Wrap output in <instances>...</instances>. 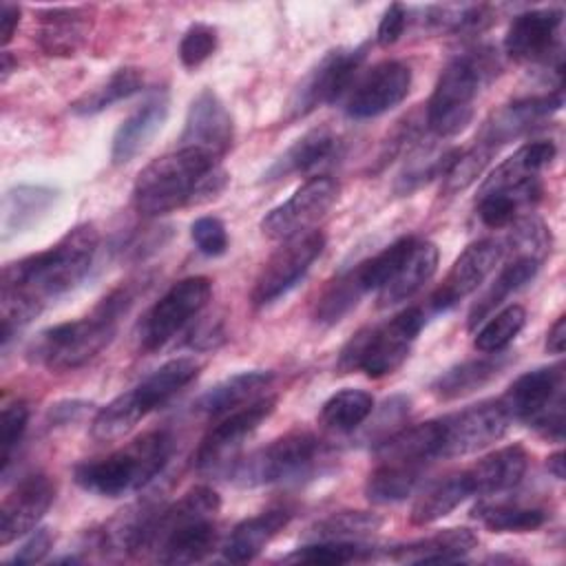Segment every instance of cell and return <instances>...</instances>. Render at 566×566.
I'll use <instances>...</instances> for the list:
<instances>
[{
	"label": "cell",
	"instance_id": "obj_1",
	"mask_svg": "<svg viewBox=\"0 0 566 566\" xmlns=\"http://www.w3.org/2000/svg\"><path fill=\"white\" fill-rule=\"evenodd\" d=\"M99 245L93 223L71 228L55 245L2 268L0 340L2 347L29 325L46 303L71 292L91 270Z\"/></svg>",
	"mask_w": 566,
	"mask_h": 566
},
{
	"label": "cell",
	"instance_id": "obj_2",
	"mask_svg": "<svg viewBox=\"0 0 566 566\" xmlns=\"http://www.w3.org/2000/svg\"><path fill=\"white\" fill-rule=\"evenodd\" d=\"M228 186L219 161L192 148H177L146 164L133 184V206L142 217H159L214 199Z\"/></svg>",
	"mask_w": 566,
	"mask_h": 566
},
{
	"label": "cell",
	"instance_id": "obj_3",
	"mask_svg": "<svg viewBox=\"0 0 566 566\" xmlns=\"http://www.w3.org/2000/svg\"><path fill=\"white\" fill-rule=\"evenodd\" d=\"M221 497L210 486H192L170 506L153 515L139 555H153L161 564H195L206 559L219 544L214 522Z\"/></svg>",
	"mask_w": 566,
	"mask_h": 566
},
{
	"label": "cell",
	"instance_id": "obj_4",
	"mask_svg": "<svg viewBox=\"0 0 566 566\" xmlns=\"http://www.w3.org/2000/svg\"><path fill=\"white\" fill-rule=\"evenodd\" d=\"M175 449L172 433L166 429H155L137 436L122 449L75 464L73 480L80 489L104 495L119 497L146 486L153 478L161 473Z\"/></svg>",
	"mask_w": 566,
	"mask_h": 566
},
{
	"label": "cell",
	"instance_id": "obj_5",
	"mask_svg": "<svg viewBox=\"0 0 566 566\" xmlns=\"http://www.w3.org/2000/svg\"><path fill=\"white\" fill-rule=\"evenodd\" d=\"M500 62L489 46H475L451 57L440 71L424 104V124L436 137H453L473 119V102L495 77Z\"/></svg>",
	"mask_w": 566,
	"mask_h": 566
},
{
	"label": "cell",
	"instance_id": "obj_6",
	"mask_svg": "<svg viewBox=\"0 0 566 566\" xmlns=\"http://www.w3.org/2000/svg\"><path fill=\"white\" fill-rule=\"evenodd\" d=\"M424 321V310L411 305L380 325L363 327L340 349L336 369L340 374L363 371L369 378L394 374L407 360Z\"/></svg>",
	"mask_w": 566,
	"mask_h": 566
},
{
	"label": "cell",
	"instance_id": "obj_7",
	"mask_svg": "<svg viewBox=\"0 0 566 566\" xmlns=\"http://www.w3.org/2000/svg\"><path fill=\"white\" fill-rule=\"evenodd\" d=\"M119 318L95 310L75 321L42 329L27 347V358L49 371H73L93 360L115 336Z\"/></svg>",
	"mask_w": 566,
	"mask_h": 566
},
{
	"label": "cell",
	"instance_id": "obj_8",
	"mask_svg": "<svg viewBox=\"0 0 566 566\" xmlns=\"http://www.w3.org/2000/svg\"><path fill=\"white\" fill-rule=\"evenodd\" d=\"M327 458L325 442L312 431H290L239 460L230 478L239 486H263L301 480L314 473Z\"/></svg>",
	"mask_w": 566,
	"mask_h": 566
},
{
	"label": "cell",
	"instance_id": "obj_9",
	"mask_svg": "<svg viewBox=\"0 0 566 566\" xmlns=\"http://www.w3.org/2000/svg\"><path fill=\"white\" fill-rule=\"evenodd\" d=\"M511 420L526 422L548 440H564V367L548 365L522 374L500 398Z\"/></svg>",
	"mask_w": 566,
	"mask_h": 566
},
{
	"label": "cell",
	"instance_id": "obj_10",
	"mask_svg": "<svg viewBox=\"0 0 566 566\" xmlns=\"http://www.w3.org/2000/svg\"><path fill=\"white\" fill-rule=\"evenodd\" d=\"M212 296V283L208 276H188L177 281L139 321L137 338L144 352L161 349L175 338Z\"/></svg>",
	"mask_w": 566,
	"mask_h": 566
},
{
	"label": "cell",
	"instance_id": "obj_11",
	"mask_svg": "<svg viewBox=\"0 0 566 566\" xmlns=\"http://www.w3.org/2000/svg\"><path fill=\"white\" fill-rule=\"evenodd\" d=\"M325 248V234L321 230H310L294 239L283 241V245L272 252L254 279L250 301L254 307H265L281 296H285L312 268Z\"/></svg>",
	"mask_w": 566,
	"mask_h": 566
},
{
	"label": "cell",
	"instance_id": "obj_12",
	"mask_svg": "<svg viewBox=\"0 0 566 566\" xmlns=\"http://www.w3.org/2000/svg\"><path fill=\"white\" fill-rule=\"evenodd\" d=\"M365 60V46L334 49L303 77L287 102V119H301L323 104H334L354 82Z\"/></svg>",
	"mask_w": 566,
	"mask_h": 566
},
{
	"label": "cell",
	"instance_id": "obj_13",
	"mask_svg": "<svg viewBox=\"0 0 566 566\" xmlns=\"http://www.w3.org/2000/svg\"><path fill=\"white\" fill-rule=\"evenodd\" d=\"M336 199L338 184L332 177H312L303 186H298L287 201L272 208L263 217L261 230L265 237L274 241H287L298 234H305L312 230L314 223H318L327 214Z\"/></svg>",
	"mask_w": 566,
	"mask_h": 566
},
{
	"label": "cell",
	"instance_id": "obj_14",
	"mask_svg": "<svg viewBox=\"0 0 566 566\" xmlns=\"http://www.w3.org/2000/svg\"><path fill=\"white\" fill-rule=\"evenodd\" d=\"M438 420L442 436V458L475 453L497 442L511 424V416L500 400H482Z\"/></svg>",
	"mask_w": 566,
	"mask_h": 566
},
{
	"label": "cell",
	"instance_id": "obj_15",
	"mask_svg": "<svg viewBox=\"0 0 566 566\" xmlns=\"http://www.w3.org/2000/svg\"><path fill=\"white\" fill-rule=\"evenodd\" d=\"M276 407V396H263L241 409H234L219 418L214 427L206 431L197 451L195 467L199 471H214L234 455V451L243 444V440L259 429L263 420L272 416Z\"/></svg>",
	"mask_w": 566,
	"mask_h": 566
},
{
	"label": "cell",
	"instance_id": "obj_16",
	"mask_svg": "<svg viewBox=\"0 0 566 566\" xmlns=\"http://www.w3.org/2000/svg\"><path fill=\"white\" fill-rule=\"evenodd\" d=\"M234 142V122L221 97L212 88H203L188 106L179 148H192L221 161Z\"/></svg>",
	"mask_w": 566,
	"mask_h": 566
},
{
	"label": "cell",
	"instance_id": "obj_17",
	"mask_svg": "<svg viewBox=\"0 0 566 566\" xmlns=\"http://www.w3.org/2000/svg\"><path fill=\"white\" fill-rule=\"evenodd\" d=\"M502 254H504L502 241H495V239H480L467 245L460 252V256L453 261L442 283L429 296V310L447 312L453 305H458L462 298L473 294L486 281V276L495 270Z\"/></svg>",
	"mask_w": 566,
	"mask_h": 566
},
{
	"label": "cell",
	"instance_id": "obj_18",
	"mask_svg": "<svg viewBox=\"0 0 566 566\" xmlns=\"http://www.w3.org/2000/svg\"><path fill=\"white\" fill-rule=\"evenodd\" d=\"M411 88V69L400 60L374 64L349 93L345 113L352 119H371L396 108Z\"/></svg>",
	"mask_w": 566,
	"mask_h": 566
},
{
	"label": "cell",
	"instance_id": "obj_19",
	"mask_svg": "<svg viewBox=\"0 0 566 566\" xmlns=\"http://www.w3.org/2000/svg\"><path fill=\"white\" fill-rule=\"evenodd\" d=\"M562 20V9H531L515 15L504 38L509 57L520 64L548 62L559 51Z\"/></svg>",
	"mask_w": 566,
	"mask_h": 566
},
{
	"label": "cell",
	"instance_id": "obj_20",
	"mask_svg": "<svg viewBox=\"0 0 566 566\" xmlns=\"http://www.w3.org/2000/svg\"><path fill=\"white\" fill-rule=\"evenodd\" d=\"M55 500V482L46 473L22 478L0 506V546L31 533Z\"/></svg>",
	"mask_w": 566,
	"mask_h": 566
},
{
	"label": "cell",
	"instance_id": "obj_21",
	"mask_svg": "<svg viewBox=\"0 0 566 566\" xmlns=\"http://www.w3.org/2000/svg\"><path fill=\"white\" fill-rule=\"evenodd\" d=\"M562 104H564L562 88L546 93V95L515 99V102L502 106L497 113H493L484 122L478 142L491 146L497 153L500 146L526 135L528 130H533L535 126L546 122L553 113H557L562 108Z\"/></svg>",
	"mask_w": 566,
	"mask_h": 566
},
{
	"label": "cell",
	"instance_id": "obj_22",
	"mask_svg": "<svg viewBox=\"0 0 566 566\" xmlns=\"http://www.w3.org/2000/svg\"><path fill=\"white\" fill-rule=\"evenodd\" d=\"M170 108L166 88H155L115 130L111 144V159L115 166L133 161L150 139L161 130Z\"/></svg>",
	"mask_w": 566,
	"mask_h": 566
},
{
	"label": "cell",
	"instance_id": "obj_23",
	"mask_svg": "<svg viewBox=\"0 0 566 566\" xmlns=\"http://www.w3.org/2000/svg\"><path fill=\"white\" fill-rule=\"evenodd\" d=\"M93 15L86 7H55L38 13V46L46 55L69 57L88 38Z\"/></svg>",
	"mask_w": 566,
	"mask_h": 566
},
{
	"label": "cell",
	"instance_id": "obj_24",
	"mask_svg": "<svg viewBox=\"0 0 566 566\" xmlns=\"http://www.w3.org/2000/svg\"><path fill=\"white\" fill-rule=\"evenodd\" d=\"M475 546V533L467 526H455L391 546L387 551V557L400 564H449L464 559Z\"/></svg>",
	"mask_w": 566,
	"mask_h": 566
},
{
	"label": "cell",
	"instance_id": "obj_25",
	"mask_svg": "<svg viewBox=\"0 0 566 566\" xmlns=\"http://www.w3.org/2000/svg\"><path fill=\"white\" fill-rule=\"evenodd\" d=\"M528 453L522 444L502 447L464 469L473 495H497L517 486L526 473Z\"/></svg>",
	"mask_w": 566,
	"mask_h": 566
},
{
	"label": "cell",
	"instance_id": "obj_26",
	"mask_svg": "<svg viewBox=\"0 0 566 566\" xmlns=\"http://www.w3.org/2000/svg\"><path fill=\"white\" fill-rule=\"evenodd\" d=\"M340 144V137L329 126L312 128L274 159V164L263 172V181H279L292 175L310 172L338 155Z\"/></svg>",
	"mask_w": 566,
	"mask_h": 566
},
{
	"label": "cell",
	"instance_id": "obj_27",
	"mask_svg": "<svg viewBox=\"0 0 566 566\" xmlns=\"http://www.w3.org/2000/svg\"><path fill=\"white\" fill-rule=\"evenodd\" d=\"M274 382V374L265 369H250L228 376L226 380L210 387L206 394L199 396L195 409L210 418H221L234 409H241L263 396Z\"/></svg>",
	"mask_w": 566,
	"mask_h": 566
},
{
	"label": "cell",
	"instance_id": "obj_28",
	"mask_svg": "<svg viewBox=\"0 0 566 566\" xmlns=\"http://www.w3.org/2000/svg\"><path fill=\"white\" fill-rule=\"evenodd\" d=\"M290 520L292 511L287 506H274L239 522L223 544V557L232 564L252 562L290 524Z\"/></svg>",
	"mask_w": 566,
	"mask_h": 566
},
{
	"label": "cell",
	"instance_id": "obj_29",
	"mask_svg": "<svg viewBox=\"0 0 566 566\" xmlns=\"http://www.w3.org/2000/svg\"><path fill=\"white\" fill-rule=\"evenodd\" d=\"M440 420H427L413 427H402L374 447L378 462H413L431 464L442 458Z\"/></svg>",
	"mask_w": 566,
	"mask_h": 566
},
{
	"label": "cell",
	"instance_id": "obj_30",
	"mask_svg": "<svg viewBox=\"0 0 566 566\" xmlns=\"http://www.w3.org/2000/svg\"><path fill=\"white\" fill-rule=\"evenodd\" d=\"M438 270V248L427 239H416L391 279L378 290V305L389 307L411 298Z\"/></svg>",
	"mask_w": 566,
	"mask_h": 566
},
{
	"label": "cell",
	"instance_id": "obj_31",
	"mask_svg": "<svg viewBox=\"0 0 566 566\" xmlns=\"http://www.w3.org/2000/svg\"><path fill=\"white\" fill-rule=\"evenodd\" d=\"M511 356L504 352L497 354H484L480 358L462 360L449 369H444L436 380L431 382V394L440 400H455L462 396H469L484 385H489L500 371L509 365Z\"/></svg>",
	"mask_w": 566,
	"mask_h": 566
},
{
	"label": "cell",
	"instance_id": "obj_32",
	"mask_svg": "<svg viewBox=\"0 0 566 566\" xmlns=\"http://www.w3.org/2000/svg\"><path fill=\"white\" fill-rule=\"evenodd\" d=\"M542 199V184L537 177L520 181L515 186H506L500 190H491L478 197V217L486 228H506L522 212H531Z\"/></svg>",
	"mask_w": 566,
	"mask_h": 566
},
{
	"label": "cell",
	"instance_id": "obj_33",
	"mask_svg": "<svg viewBox=\"0 0 566 566\" xmlns=\"http://www.w3.org/2000/svg\"><path fill=\"white\" fill-rule=\"evenodd\" d=\"M201 365L190 356H179L166 360L155 371H150L142 382L133 387V394L146 416L161 405H166L172 396H177L184 387H188L199 376Z\"/></svg>",
	"mask_w": 566,
	"mask_h": 566
},
{
	"label": "cell",
	"instance_id": "obj_34",
	"mask_svg": "<svg viewBox=\"0 0 566 566\" xmlns=\"http://www.w3.org/2000/svg\"><path fill=\"white\" fill-rule=\"evenodd\" d=\"M557 155V146L551 139L528 142L520 146L511 157H506L480 186L478 195L500 190L506 186H515L520 181L533 179L539 175L542 168H546Z\"/></svg>",
	"mask_w": 566,
	"mask_h": 566
},
{
	"label": "cell",
	"instance_id": "obj_35",
	"mask_svg": "<svg viewBox=\"0 0 566 566\" xmlns=\"http://www.w3.org/2000/svg\"><path fill=\"white\" fill-rule=\"evenodd\" d=\"M57 201V190L46 186H15L2 197V234L9 239L11 234L24 232L33 223H38Z\"/></svg>",
	"mask_w": 566,
	"mask_h": 566
},
{
	"label": "cell",
	"instance_id": "obj_36",
	"mask_svg": "<svg viewBox=\"0 0 566 566\" xmlns=\"http://www.w3.org/2000/svg\"><path fill=\"white\" fill-rule=\"evenodd\" d=\"M427 467L413 462H378L365 480V497L371 504L402 502L420 486Z\"/></svg>",
	"mask_w": 566,
	"mask_h": 566
},
{
	"label": "cell",
	"instance_id": "obj_37",
	"mask_svg": "<svg viewBox=\"0 0 566 566\" xmlns=\"http://www.w3.org/2000/svg\"><path fill=\"white\" fill-rule=\"evenodd\" d=\"M471 486L467 480L464 469L455 471L447 478H440L438 482H431L413 502L409 522L413 526H427L442 517H447L451 511H455L467 497H471Z\"/></svg>",
	"mask_w": 566,
	"mask_h": 566
},
{
	"label": "cell",
	"instance_id": "obj_38",
	"mask_svg": "<svg viewBox=\"0 0 566 566\" xmlns=\"http://www.w3.org/2000/svg\"><path fill=\"white\" fill-rule=\"evenodd\" d=\"M542 261L533 259V256H511L504 268L500 270V274L495 276V281L491 283V287L475 301V305L469 312V327L473 329L478 323H482L497 305H502L513 292H517L520 287H524L528 281L535 279V274L539 272Z\"/></svg>",
	"mask_w": 566,
	"mask_h": 566
},
{
	"label": "cell",
	"instance_id": "obj_39",
	"mask_svg": "<svg viewBox=\"0 0 566 566\" xmlns=\"http://www.w3.org/2000/svg\"><path fill=\"white\" fill-rule=\"evenodd\" d=\"M144 86V73L137 66H119L115 69L108 80H104L99 86H95L93 91L84 93L82 97H77L71 104V113L77 117H88V115H97L104 108L128 99L130 95L139 93Z\"/></svg>",
	"mask_w": 566,
	"mask_h": 566
},
{
	"label": "cell",
	"instance_id": "obj_40",
	"mask_svg": "<svg viewBox=\"0 0 566 566\" xmlns=\"http://www.w3.org/2000/svg\"><path fill=\"white\" fill-rule=\"evenodd\" d=\"M471 515L493 533H531L546 524L548 511L517 502H480Z\"/></svg>",
	"mask_w": 566,
	"mask_h": 566
},
{
	"label": "cell",
	"instance_id": "obj_41",
	"mask_svg": "<svg viewBox=\"0 0 566 566\" xmlns=\"http://www.w3.org/2000/svg\"><path fill=\"white\" fill-rule=\"evenodd\" d=\"M365 294H367V290H365L356 268L345 270L323 287V292L316 298L312 316L318 325H325V327L336 325L358 305V301Z\"/></svg>",
	"mask_w": 566,
	"mask_h": 566
},
{
	"label": "cell",
	"instance_id": "obj_42",
	"mask_svg": "<svg viewBox=\"0 0 566 566\" xmlns=\"http://www.w3.org/2000/svg\"><path fill=\"white\" fill-rule=\"evenodd\" d=\"M374 411V396L365 389H340L334 396H329L321 407V424L325 429L349 433L358 429Z\"/></svg>",
	"mask_w": 566,
	"mask_h": 566
},
{
	"label": "cell",
	"instance_id": "obj_43",
	"mask_svg": "<svg viewBox=\"0 0 566 566\" xmlns=\"http://www.w3.org/2000/svg\"><path fill=\"white\" fill-rule=\"evenodd\" d=\"M458 148H438V146H418L409 159L405 161V168L400 170L396 179V192L398 195H411L413 190L422 188L424 184L442 177L447 168L458 157Z\"/></svg>",
	"mask_w": 566,
	"mask_h": 566
},
{
	"label": "cell",
	"instance_id": "obj_44",
	"mask_svg": "<svg viewBox=\"0 0 566 566\" xmlns=\"http://www.w3.org/2000/svg\"><path fill=\"white\" fill-rule=\"evenodd\" d=\"M382 526V517L371 511H334L327 517L314 522L307 531L310 539H336V542H363Z\"/></svg>",
	"mask_w": 566,
	"mask_h": 566
},
{
	"label": "cell",
	"instance_id": "obj_45",
	"mask_svg": "<svg viewBox=\"0 0 566 566\" xmlns=\"http://www.w3.org/2000/svg\"><path fill=\"white\" fill-rule=\"evenodd\" d=\"M142 418H146V411L137 402L133 389H128L95 413L91 422V438L95 442H115L124 438Z\"/></svg>",
	"mask_w": 566,
	"mask_h": 566
},
{
	"label": "cell",
	"instance_id": "obj_46",
	"mask_svg": "<svg viewBox=\"0 0 566 566\" xmlns=\"http://www.w3.org/2000/svg\"><path fill=\"white\" fill-rule=\"evenodd\" d=\"M376 555L374 546L363 542H336V539H312V544L296 548L285 557V562L318 564V566H340L352 562H367Z\"/></svg>",
	"mask_w": 566,
	"mask_h": 566
},
{
	"label": "cell",
	"instance_id": "obj_47",
	"mask_svg": "<svg viewBox=\"0 0 566 566\" xmlns=\"http://www.w3.org/2000/svg\"><path fill=\"white\" fill-rule=\"evenodd\" d=\"M424 22L433 31L444 33H480L493 22L486 4H436L424 11Z\"/></svg>",
	"mask_w": 566,
	"mask_h": 566
},
{
	"label": "cell",
	"instance_id": "obj_48",
	"mask_svg": "<svg viewBox=\"0 0 566 566\" xmlns=\"http://www.w3.org/2000/svg\"><path fill=\"white\" fill-rule=\"evenodd\" d=\"M524 325H526V310L517 303L506 305L478 329L473 345L482 354L504 352L515 340V336L522 332Z\"/></svg>",
	"mask_w": 566,
	"mask_h": 566
},
{
	"label": "cell",
	"instance_id": "obj_49",
	"mask_svg": "<svg viewBox=\"0 0 566 566\" xmlns=\"http://www.w3.org/2000/svg\"><path fill=\"white\" fill-rule=\"evenodd\" d=\"M493 155H495V150L482 142H475L469 150H460L458 157L453 159V164L442 175L440 192L451 197V195L467 190L482 175V170L486 168V164L491 161Z\"/></svg>",
	"mask_w": 566,
	"mask_h": 566
},
{
	"label": "cell",
	"instance_id": "obj_50",
	"mask_svg": "<svg viewBox=\"0 0 566 566\" xmlns=\"http://www.w3.org/2000/svg\"><path fill=\"white\" fill-rule=\"evenodd\" d=\"M502 248L504 252H511V256H533L544 261L551 252V232L539 217L526 214L511 223V234Z\"/></svg>",
	"mask_w": 566,
	"mask_h": 566
},
{
	"label": "cell",
	"instance_id": "obj_51",
	"mask_svg": "<svg viewBox=\"0 0 566 566\" xmlns=\"http://www.w3.org/2000/svg\"><path fill=\"white\" fill-rule=\"evenodd\" d=\"M29 422V407L24 400H13L4 405L0 413V460H2V473L9 471V462L13 451L18 449Z\"/></svg>",
	"mask_w": 566,
	"mask_h": 566
},
{
	"label": "cell",
	"instance_id": "obj_52",
	"mask_svg": "<svg viewBox=\"0 0 566 566\" xmlns=\"http://www.w3.org/2000/svg\"><path fill=\"white\" fill-rule=\"evenodd\" d=\"M217 44H219L217 29L203 22H195L181 35L179 60L186 69H197L217 51Z\"/></svg>",
	"mask_w": 566,
	"mask_h": 566
},
{
	"label": "cell",
	"instance_id": "obj_53",
	"mask_svg": "<svg viewBox=\"0 0 566 566\" xmlns=\"http://www.w3.org/2000/svg\"><path fill=\"white\" fill-rule=\"evenodd\" d=\"M409 398L407 396H391L389 400L382 402L376 420L371 422V427L365 431V440H369V444L374 442V447L378 442H382L385 438H389L391 433L398 431V424L405 422V418L409 416Z\"/></svg>",
	"mask_w": 566,
	"mask_h": 566
},
{
	"label": "cell",
	"instance_id": "obj_54",
	"mask_svg": "<svg viewBox=\"0 0 566 566\" xmlns=\"http://www.w3.org/2000/svg\"><path fill=\"white\" fill-rule=\"evenodd\" d=\"M190 237L197 250L206 256H221L228 250V232L223 221L217 217H199L190 226Z\"/></svg>",
	"mask_w": 566,
	"mask_h": 566
},
{
	"label": "cell",
	"instance_id": "obj_55",
	"mask_svg": "<svg viewBox=\"0 0 566 566\" xmlns=\"http://www.w3.org/2000/svg\"><path fill=\"white\" fill-rule=\"evenodd\" d=\"M53 542H55V535L51 528L42 526V528H33V533L29 535V539L15 551L13 555V562L15 564H35V562H42L49 551L53 548Z\"/></svg>",
	"mask_w": 566,
	"mask_h": 566
},
{
	"label": "cell",
	"instance_id": "obj_56",
	"mask_svg": "<svg viewBox=\"0 0 566 566\" xmlns=\"http://www.w3.org/2000/svg\"><path fill=\"white\" fill-rule=\"evenodd\" d=\"M407 9L400 2H394L385 9L380 22H378V31H376V42L380 46H391L398 42V38L402 35L405 27H407Z\"/></svg>",
	"mask_w": 566,
	"mask_h": 566
},
{
	"label": "cell",
	"instance_id": "obj_57",
	"mask_svg": "<svg viewBox=\"0 0 566 566\" xmlns=\"http://www.w3.org/2000/svg\"><path fill=\"white\" fill-rule=\"evenodd\" d=\"M86 402L82 400H64V402H57L49 409V422L60 427V424H69L73 420H77L84 411H86Z\"/></svg>",
	"mask_w": 566,
	"mask_h": 566
},
{
	"label": "cell",
	"instance_id": "obj_58",
	"mask_svg": "<svg viewBox=\"0 0 566 566\" xmlns=\"http://www.w3.org/2000/svg\"><path fill=\"white\" fill-rule=\"evenodd\" d=\"M20 24V7L11 4V2H2L0 9V42L2 46H7L15 33Z\"/></svg>",
	"mask_w": 566,
	"mask_h": 566
},
{
	"label": "cell",
	"instance_id": "obj_59",
	"mask_svg": "<svg viewBox=\"0 0 566 566\" xmlns=\"http://www.w3.org/2000/svg\"><path fill=\"white\" fill-rule=\"evenodd\" d=\"M566 347V316H557V321L551 325L546 334V352L551 354H564Z\"/></svg>",
	"mask_w": 566,
	"mask_h": 566
},
{
	"label": "cell",
	"instance_id": "obj_60",
	"mask_svg": "<svg viewBox=\"0 0 566 566\" xmlns=\"http://www.w3.org/2000/svg\"><path fill=\"white\" fill-rule=\"evenodd\" d=\"M546 469H548V473H551L553 478L564 480V475H566V471H564V451L551 453L548 460H546Z\"/></svg>",
	"mask_w": 566,
	"mask_h": 566
},
{
	"label": "cell",
	"instance_id": "obj_61",
	"mask_svg": "<svg viewBox=\"0 0 566 566\" xmlns=\"http://www.w3.org/2000/svg\"><path fill=\"white\" fill-rule=\"evenodd\" d=\"M13 69H18V60H13V55H11L9 51H2V66H0V71H2V82L9 77V73H11Z\"/></svg>",
	"mask_w": 566,
	"mask_h": 566
}]
</instances>
